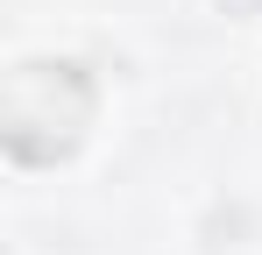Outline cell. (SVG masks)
Instances as JSON below:
<instances>
[{
	"label": "cell",
	"instance_id": "obj_1",
	"mask_svg": "<svg viewBox=\"0 0 262 255\" xmlns=\"http://www.w3.org/2000/svg\"><path fill=\"white\" fill-rule=\"evenodd\" d=\"M99 85L78 57H29L7 78V121H0V149L21 170H50L64 163L92 128Z\"/></svg>",
	"mask_w": 262,
	"mask_h": 255
},
{
	"label": "cell",
	"instance_id": "obj_2",
	"mask_svg": "<svg viewBox=\"0 0 262 255\" xmlns=\"http://www.w3.org/2000/svg\"><path fill=\"white\" fill-rule=\"evenodd\" d=\"M220 14H262V0H220Z\"/></svg>",
	"mask_w": 262,
	"mask_h": 255
}]
</instances>
